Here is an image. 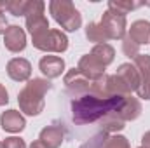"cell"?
Returning <instances> with one entry per match:
<instances>
[{
	"mask_svg": "<svg viewBox=\"0 0 150 148\" xmlns=\"http://www.w3.org/2000/svg\"><path fill=\"white\" fill-rule=\"evenodd\" d=\"M140 148H145V147H140Z\"/></svg>",
	"mask_w": 150,
	"mask_h": 148,
	"instance_id": "1f68e13d",
	"label": "cell"
},
{
	"mask_svg": "<svg viewBox=\"0 0 150 148\" xmlns=\"http://www.w3.org/2000/svg\"><path fill=\"white\" fill-rule=\"evenodd\" d=\"M134 66L140 73V87L138 96L145 101H150V56L149 54H138L134 58Z\"/></svg>",
	"mask_w": 150,
	"mask_h": 148,
	"instance_id": "ba28073f",
	"label": "cell"
},
{
	"mask_svg": "<svg viewBox=\"0 0 150 148\" xmlns=\"http://www.w3.org/2000/svg\"><path fill=\"white\" fill-rule=\"evenodd\" d=\"M4 45L11 52H21L26 47V33L21 26L11 25L4 33Z\"/></svg>",
	"mask_w": 150,
	"mask_h": 148,
	"instance_id": "30bf717a",
	"label": "cell"
},
{
	"mask_svg": "<svg viewBox=\"0 0 150 148\" xmlns=\"http://www.w3.org/2000/svg\"><path fill=\"white\" fill-rule=\"evenodd\" d=\"M5 70H7V75L14 82H26L32 77V65L25 58H12L7 63Z\"/></svg>",
	"mask_w": 150,
	"mask_h": 148,
	"instance_id": "8fae6325",
	"label": "cell"
},
{
	"mask_svg": "<svg viewBox=\"0 0 150 148\" xmlns=\"http://www.w3.org/2000/svg\"><path fill=\"white\" fill-rule=\"evenodd\" d=\"M142 147L150 148V131H147V132L142 136Z\"/></svg>",
	"mask_w": 150,
	"mask_h": 148,
	"instance_id": "f1b7e54d",
	"label": "cell"
},
{
	"mask_svg": "<svg viewBox=\"0 0 150 148\" xmlns=\"http://www.w3.org/2000/svg\"><path fill=\"white\" fill-rule=\"evenodd\" d=\"M98 25H100L103 35L107 37V40H124V37H126V28H127L126 16H119V14L107 11Z\"/></svg>",
	"mask_w": 150,
	"mask_h": 148,
	"instance_id": "8992f818",
	"label": "cell"
},
{
	"mask_svg": "<svg viewBox=\"0 0 150 148\" xmlns=\"http://www.w3.org/2000/svg\"><path fill=\"white\" fill-rule=\"evenodd\" d=\"M30 148H49V147H47L45 143H42L40 140H37V141H33V143L30 145Z\"/></svg>",
	"mask_w": 150,
	"mask_h": 148,
	"instance_id": "f546056e",
	"label": "cell"
},
{
	"mask_svg": "<svg viewBox=\"0 0 150 148\" xmlns=\"http://www.w3.org/2000/svg\"><path fill=\"white\" fill-rule=\"evenodd\" d=\"M0 148H4V141H0Z\"/></svg>",
	"mask_w": 150,
	"mask_h": 148,
	"instance_id": "4dcf8cb0",
	"label": "cell"
},
{
	"mask_svg": "<svg viewBox=\"0 0 150 148\" xmlns=\"http://www.w3.org/2000/svg\"><path fill=\"white\" fill-rule=\"evenodd\" d=\"M38 70L45 75L47 80L51 78H58L65 72V59L59 56H42L38 61Z\"/></svg>",
	"mask_w": 150,
	"mask_h": 148,
	"instance_id": "7c38bea8",
	"label": "cell"
},
{
	"mask_svg": "<svg viewBox=\"0 0 150 148\" xmlns=\"http://www.w3.org/2000/svg\"><path fill=\"white\" fill-rule=\"evenodd\" d=\"M122 52H124L127 58H133V59H134V58L140 54V45H138V44H134L131 38L126 35L124 40H122Z\"/></svg>",
	"mask_w": 150,
	"mask_h": 148,
	"instance_id": "cb8c5ba5",
	"label": "cell"
},
{
	"mask_svg": "<svg viewBox=\"0 0 150 148\" xmlns=\"http://www.w3.org/2000/svg\"><path fill=\"white\" fill-rule=\"evenodd\" d=\"M44 11H45V4L42 0H30V7L26 11L25 19H26V30L30 32L32 38L38 37L49 30V21Z\"/></svg>",
	"mask_w": 150,
	"mask_h": 148,
	"instance_id": "5b68a950",
	"label": "cell"
},
{
	"mask_svg": "<svg viewBox=\"0 0 150 148\" xmlns=\"http://www.w3.org/2000/svg\"><path fill=\"white\" fill-rule=\"evenodd\" d=\"M38 140L42 143H45L49 148H59L63 145V140H65V131L59 125H47L40 131Z\"/></svg>",
	"mask_w": 150,
	"mask_h": 148,
	"instance_id": "9a60e30c",
	"label": "cell"
},
{
	"mask_svg": "<svg viewBox=\"0 0 150 148\" xmlns=\"http://www.w3.org/2000/svg\"><path fill=\"white\" fill-rule=\"evenodd\" d=\"M77 70L84 75L86 78H89L91 82L94 80H100L105 77V66L91 54H84L80 59H79V65H77Z\"/></svg>",
	"mask_w": 150,
	"mask_h": 148,
	"instance_id": "9c48e42d",
	"label": "cell"
},
{
	"mask_svg": "<svg viewBox=\"0 0 150 148\" xmlns=\"http://www.w3.org/2000/svg\"><path fill=\"white\" fill-rule=\"evenodd\" d=\"M0 125L5 132H21L25 127H26V120L25 117L21 115V111L18 110H5L2 111L0 115Z\"/></svg>",
	"mask_w": 150,
	"mask_h": 148,
	"instance_id": "4fadbf2b",
	"label": "cell"
},
{
	"mask_svg": "<svg viewBox=\"0 0 150 148\" xmlns=\"http://www.w3.org/2000/svg\"><path fill=\"white\" fill-rule=\"evenodd\" d=\"M4 148H26V143L18 136H11L4 140Z\"/></svg>",
	"mask_w": 150,
	"mask_h": 148,
	"instance_id": "484cf974",
	"label": "cell"
},
{
	"mask_svg": "<svg viewBox=\"0 0 150 148\" xmlns=\"http://www.w3.org/2000/svg\"><path fill=\"white\" fill-rule=\"evenodd\" d=\"M32 44H33L35 49L42 51V52H58V54H61V52H65L68 49L67 35L61 30H54V28H49L42 35L33 37Z\"/></svg>",
	"mask_w": 150,
	"mask_h": 148,
	"instance_id": "277c9868",
	"label": "cell"
},
{
	"mask_svg": "<svg viewBox=\"0 0 150 148\" xmlns=\"http://www.w3.org/2000/svg\"><path fill=\"white\" fill-rule=\"evenodd\" d=\"M117 75L127 84V87L131 89V92L138 91V87H140V73H138V70H136L134 65H131V63H122V65L117 68Z\"/></svg>",
	"mask_w": 150,
	"mask_h": 148,
	"instance_id": "e0dca14e",
	"label": "cell"
},
{
	"mask_svg": "<svg viewBox=\"0 0 150 148\" xmlns=\"http://www.w3.org/2000/svg\"><path fill=\"white\" fill-rule=\"evenodd\" d=\"M108 140V134L107 132H96L91 140H87L86 143H82L79 148H105V141Z\"/></svg>",
	"mask_w": 150,
	"mask_h": 148,
	"instance_id": "603a6c76",
	"label": "cell"
},
{
	"mask_svg": "<svg viewBox=\"0 0 150 148\" xmlns=\"http://www.w3.org/2000/svg\"><path fill=\"white\" fill-rule=\"evenodd\" d=\"M127 37L131 38L134 44H138V45H147V44H150V21L138 19V21L131 23V28H129Z\"/></svg>",
	"mask_w": 150,
	"mask_h": 148,
	"instance_id": "2e32d148",
	"label": "cell"
},
{
	"mask_svg": "<svg viewBox=\"0 0 150 148\" xmlns=\"http://www.w3.org/2000/svg\"><path fill=\"white\" fill-rule=\"evenodd\" d=\"M145 5V2H129V0H110L108 2V11L119 16H126L131 11Z\"/></svg>",
	"mask_w": 150,
	"mask_h": 148,
	"instance_id": "ffe728a7",
	"label": "cell"
},
{
	"mask_svg": "<svg viewBox=\"0 0 150 148\" xmlns=\"http://www.w3.org/2000/svg\"><path fill=\"white\" fill-rule=\"evenodd\" d=\"M86 38H87L89 42H94V45H98V44H107V37L103 35L100 25H98V23H93V21L86 25Z\"/></svg>",
	"mask_w": 150,
	"mask_h": 148,
	"instance_id": "7402d4cb",
	"label": "cell"
},
{
	"mask_svg": "<svg viewBox=\"0 0 150 148\" xmlns=\"http://www.w3.org/2000/svg\"><path fill=\"white\" fill-rule=\"evenodd\" d=\"M105 148H129V140L126 136L113 134L108 136V140L105 141Z\"/></svg>",
	"mask_w": 150,
	"mask_h": 148,
	"instance_id": "d4e9b609",
	"label": "cell"
},
{
	"mask_svg": "<svg viewBox=\"0 0 150 148\" xmlns=\"http://www.w3.org/2000/svg\"><path fill=\"white\" fill-rule=\"evenodd\" d=\"M98 124H100V131H101V132H107V134H110V132H119V131H122V129L126 127V122L119 117L117 111H112V113L105 115Z\"/></svg>",
	"mask_w": 150,
	"mask_h": 148,
	"instance_id": "ac0fdd59",
	"label": "cell"
},
{
	"mask_svg": "<svg viewBox=\"0 0 150 148\" xmlns=\"http://www.w3.org/2000/svg\"><path fill=\"white\" fill-rule=\"evenodd\" d=\"M91 56H94L105 68L108 65H112L113 59H115V49H113L110 44H98L93 47V51L89 52Z\"/></svg>",
	"mask_w": 150,
	"mask_h": 148,
	"instance_id": "d6986e66",
	"label": "cell"
},
{
	"mask_svg": "<svg viewBox=\"0 0 150 148\" xmlns=\"http://www.w3.org/2000/svg\"><path fill=\"white\" fill-rule=\"evenodd\" d=\"M28 7H30V0H7L5 2V11L16 18L26 16Z\"/></svg>",
	"mask_w": 150,
	"mask_h": 148,
	"instance_id": "44dd1931",
	"label": "cell"
},
{
	"mask_svg": "<svg viewBox=\"0 0 150 148\" xmlns=\"http://www.w3.org/2000/svg\"><path fill=\"white\" fill-rule=\"evenodd\" d=\"M7 28L9 26H7V18H5V2L0 0V35H4Z\"/></svg>",
	"mask_w": 150,
	"mask_h": 148,
	"instance_id": "4316f807",
	"label": "cell"
},
{
	"mask_svg": "<svg viewBox=\"0 0 150 148\" xmlns=\"http://www.w3.org/2000/svg\"><path fill=\"white\" fill-rule=\"evenodd\" d=\"M51 89H52V84L47 78H32V80H28V84L18 94V103H19L21 111L30 115V117L40 115L44 111V106H45L44 96Z\"/></svg>",
	"mask_w": 150,
	"mask_h": 148,
	"instance_id": "7a4b0ae2",
	"label": "cell"
},
{
	"mask_svg": "<svg viewBox=\"0 0 150 148\" xmlns=\"http://www.w3.org/2000/svg\"><path fill=\"white\" fill-rule=\"evenodd\" d=\"M126 96H110L98 98L94 94H86L72 99V118L77 125H86L100 122L105 115L117 111Z\"/></svg>",
	"mask_w": 150,
	"mask_h": 148,
	"instance_id": "6da1fadb",
	"label": "cell"
},
{
	"mask_svg": "<svg viewBox=\"0 0 150 148\" xmlns=\"http://www.w3.org/2000/svg\"><path fill=\"white\" fill-rule=\"evenodd\" d=\"M117 113H119V117L124 122L136 120L142 115V103H140V99L134 98V96H131V94L126 96L124 101H122V105H120V108L117 110Z\"/></svg>",
	"mask_w": 150,
	"mask_h": 148,
	"instance_id": "5bb4252c",
	"label": "cell"
},
{
	"mask_svg": "<svg viewBox=\"0 0 150 148\" xmlns=\"http://www.w3.org/2000/svg\"><path fill=\"white\" fill-rule=\"evenodd\" d=\"M63 84H65L67 92H68L74 99L89 94V91H91V80L86 78L77 68H72V70H68V72L65 73Z\"/></svg>",
	"mask_w": 150,
	"mask_h": 148,
	"instance_id": "52a82bcc",
	"label": "cell"
},
{
	"mask_svg": "<svg viewBox=\"0 0 150 148\" xmlns=\"http://www.w3.org/2000/svg\"><path fill=\"white\" fill-rule=\"evenodd\" d=\"M49 12L65 32H77L82 26V14L70 0H51Z\"/></svg>",
	"mask_w": 150,
	"mask_h": 148,
	"instance_id": "3957f363",
	"label": "cell"
},
{
	"mask_svg": "<svg viewBox=\"0 0 150 148\" xmlns=\"http://www.w3.org/2000/svg\"><path fill=\"white\" fill-rule=\"evenodd\" d=\"M9 103V92H7V89L0 84V106H5Z\"/></svg>",
	"mask_w": 150,
	"mask_h": 148,
	"instance_id": "83f0119b",
	"label": "cell"
}]
</instances>
